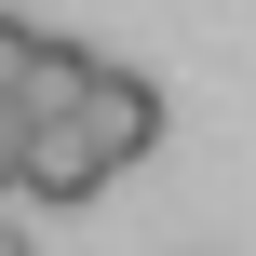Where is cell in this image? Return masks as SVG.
<instances>
[{
    "mask_svg": "<svg viewBox=\"0 0 256 256\" xmlns=\"http://www.w3.org/2000/svg\"><path fill=\"white\" fill-rule=\"evenodd\" d=\"M81 94H94V54L54 40V27H27V54H14V122H81Z\"/></svg>",
    "mask_w": 256,
    "mask_h": 256,
    "instance_id": "cell-3",
    "label": "cell"
},
{
    "mask_svg": "<svg viewBox=\"0 0 256 256\" xmlns=\"http://www.w3.org/2000/svg\"><path fill=\"white\" fill-rule=\"evenodd\" d=\"M0 256H40V243H27V216H14V202H0Z\"/></svg>",
    "mask_w": 256,
    "mask_h": 256,
    "instance_id": "cell-5",
    "label": "cell"
},
{
    "mask_svg": "<svg viewBox=\"0 0 256 256\" xmlns=\"http://www.w3.org/2000/svg\"><path fill=\"white\" fill-rule=\"evenodd\" d=\"M81 135L108 148V176H122V162H148V148H162V81H135V68H94V94H81Z\"/></svg>",
    "mask_w": 256,
    "mask_h": 256,
    "instance_id": "cell-2",
    "label": "cell"
},
{
    "mask_svg": "<svg viewBox=\"0 0 256 256\" xmlns=\"http://www.w3.org/2000/svg\"><path fill=\"white\" fill-rule=\"evenodd\" d=\"M14 148H27V122H14V108H0V189H14Z\"/></svg>",
    "mask_w": 256,
    "mask_h": 256,
    "instance_id": "cell-4",
    "label": "cell"
},
{
    "mask_svg": "<svg viewBox=\"0 0 256 256\" xmlns=\"http://www.w3.org/2000/svg\"><path fill=\"white\" fill-rule=\"evenodd\" d=\"M108 189V148L81 135V122H27V148H14V202H94Z\"/></svg>",
    "mask_w": 256,
    "mask_h": 256,
    "instance_id": "cell-1",
    "label": "cell"
}]
</instances>
